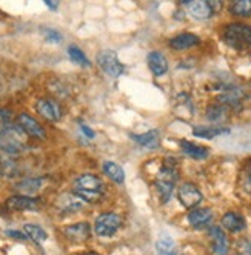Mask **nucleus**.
I'll return each mask as SVG.
<instances>
[{
	"label": "nucleus",
	"instance_id": "22",
	"mask_svg": "<svg viewBox=\"0 0 251 255\" xmlns=\"http://www.w3.org/2000/svg\"><path fill=\"white\" fill-rule=\"evenodd\" d=\"M131 138L145 148H157L159 146V132L157 131H150L147 134H140V135L133 134Z\"/></svg>",
	"mask_w": 251,
	"mask_h": 255
},
{
	"label": "nucleus",
	"instance_id": "11",
	"mask_svg": "<svg viewBox=\"0 0 251 255\" xmlns=\"http://www.w3.org/2000/svg\"><path fill=\"white\" fill-rule=\"evenodd\" d=\"M35 109H37V113L43 119H46L49 122H57L62 117V111H60L59 105L52 100H46V99L39 100L37 105H35Z\"/></svg>",
	"mask_w": 251,
	"mask_h": 255
},
{
	"label": "nucleus",
	"instance_id": "8",
	"mask_svg": "<svg viewBox=\"0 0 251 255\" xmlns=\"http://www.w3.org/2000/svg\"><path fill=\"white\" fill-rule=\"evenodd\" d=\"M17 125H19L29 137L40 138V140H43L46 137L45 129L40 126V123L28 114H20L19 117H17Z\"/></svg>",
	"mask_w": 251,
	"mask_h": 255
},
{
	"label": "nucleus",
	"instance_id": "3",
	"mask_svg": "<svg viewBox=\"0 0 251 255\" xmlns=\"http://www.w3.org/2000/svg\"><path fill=\"white\" fill-rule=\"evenodd\" d=\"M224 40L233 48L251 46V26L244 23H231L224 31Z\"/></svg>",
	"mask_w": 251,
	"mask_h": 255
},
{
	"label": "nucleus",
	"instance_id": "17",
	"mask_svg": "<svg viewBox=\"0 0 251 255\" xmlns=\"http://www.w3.org/2000/svg\"><path fill=\"white\" fill-rule=\"evenodd\" d=\"M213 220V212L211 209H193L188 214V222L193 228H204L207 225H210V222Z\"/></svg>",
	"mask_w": 251,
	"mask_h": 255
},
{
	"label": "nucleus",
	"instance_id": "16",
	"mask_svg": "<svg viewBox=\"0 0 251 255\" xmlns=\"http://www.w3.org/2000/svg\"><path fill=\"white\" fill-rule=\"evenodd\" d=\"M222 226L230 232H241L245 229V218L238 212H227L222 217Z\"/></svg>",
	"mask_w": 251,
	"mask_h": 255
},
{
	"label": "nucleus",
	"instance_id": "35",
	"mask_svg": "<svg viewBox=\"0 0 251 255\" xmlns=\"http://www.w3.org/2000/svg\"><path fill=\"white\" fill-rule=\"evenodd\" d=\"M80 129H82V132H83L88 138H93V137H94V132H93L91 129H89V128H88L86 125H82V126H80Z\"/></svg>",
	"mask_w": 251,
	"mask_h": 255
},
{
	"label": "nucleus",
	"instance_id": "23",
	"mask_svg": "<svg viewBox=\"0 0 251 255\" xmlns=\"http://www.w3.org/2000/svg\"><path fill=\"white\" fill-rule=\"evenodd\" d=\"M103 172L108 175L113 181H116V183H123L125 172L117 165V163H114V161H105L103 163Z\"/></svg>",
	"mask_w": 251,
	"mask_h": 255
},
{
	"label": "nucleus",
	"instance_id": "31",
	"mask_svg": "<svg viewBox=\"0 0 251 255\" xmlns=\"http://www.w3.org/2000/svg\"><path fill=\"white\" fill-rule=\"evenodd\" d=\"M205 2L210 6V9H211L213 14L221 12L224 9V5H225V0H205Z\"/></svg>",
	"mask_w": 251,
	"mask_h": 255
},
{
	"label": "nucleus",
	"instance_id": "2",
	"mask_svg": "<svg viewBox=\"0 0 251 255\" xmlns=\"http://www.w3.org/2000/svg\"><path fill=\"white\" fill-rule=\"evenodd\" d=\"M29 135L17 125H8L0 129V149L8 154H20L25 151Z\"/></svg>",
	"mask_w": 251,
	"mask_h": 255
},
{
	"label": "nucleus",
	"instance_id": "29",
	"mask_svg": "<svg viewBox=\"0 0 251 255\" xmlns=\"http://www.w3.org/2000/svg\"><path fill=\"white\" fill-rule=\"evenodd\" d=\"M236 255H251V242L250 240H239L236 245Z\"/></svg>",
	"mask_w": 251,
	"mask_h": 255
},
{
	"label": "nucleus",
	"instance_id": "1",
	"mask_svg": "<svg viewBox=\"0 0 251 255\" xmlns=\"http://www.w3.org/2000/svg\"><path fill=\"white\" fill-rule=\"evenodd\" d=\"M103 181L93 174H83L74 181V194L88 203H97L103 197Z\"/></svg>",
	"mask_w": 251,
	"mask_h": 255
},
{
	"label": "nucleus",
	"instance_id": "32",
	"mask_svg": "<svg viewBox=\"0 0 251 255\" xmlns=\"http://www.w3.org/2000/svg\"><path fill=\"white\" fill-rule=\"evenodd\" d=\"M11 113L9 111H0V129H3L5 126L9 125Z\"/></svg>",
	"mask_w": 251,
	"mask_h": 255
},
{
	"label": "nucleus",
	"instance_id": "9",
	"mask_svg": "<svg viewBox=\"0 0 251 255\" xmlns=\"http://www.w3.org/2000/svg\"><path fill=\"white\" fill-rule=\"evenodd\" d=\"M210 239L213 243V255H227L228 254V239L221 226H211Z\"/></svg>",
	"mask_w": 251,
	"mask_h": 255
},
{
	"label": "nucleus",
	"instance_id": "34",
	"mask_svg": "<svg viewBox=\"0 0 251 255\" xmlns=\"http://www.w3.org/2000/svg\"><path fill=\"white\" fill-rule=\"evenodd\" d=\"M45 2V5L51 9V11H56L57 8H59V2L60 0H43Z\"/></svg>",
	"mask_w": 251,
	"mask_h": 255
},
{
	"label": "nucleus",
	"instance_id": "19",
	"mask_svg": "<svg viewBox=\"0 0 251 255\" xmlns=\"http://www.w3.org/2000/svg\"><path fill=\"white\" fill-rule=\"evenodd\" d=\"M179 144H181L182 151H184L187 155H190V157H193V158H196V160H204V158H207V157L210 155V151H208L207 148L199 146V144H196V143L182 140Z\"/></svg>",
	"mask_w": 251,
	"mask_h": 255
},
{
	"label": "nucleus",
	"instance_id": "28",
	"mask_svg": "<svg viewBox=\"0 0 251 255\" xmlns=\"http://www.w3.org/2000/svg\"><path fill=\"white\" fill-rule=\"evenodd\" d=\"M68 56H69V59L73 60L76 65H79V66H83V68H88L89 65V60L86 59V56L83 54V51L82 49H79L77 46H74V45H71L69 48H68Z\"/></svg>",
	"mask_w": 251,
	"mask_h": 255
},
{
	"label": "nucleus",
	"instance_id": "27",
	"mask_svg": "<svg viewBox=\"0 0 251 255\" xmlns=\"http://www.w3.org/2000/svg\"><path fill=\"white\" fill-rule=\"evenodd\" d=\"M230 9L235 15H251V0H233Z\"/></svg>",
	"mask_w": 251,
	"mask_h": 255
},
{
	"label": "nucleus",
	"instance_id": "10",
	"mask_svg": "<svg viewBox=\"0 0 251 255\" xmlns=\"http://www.w3.org/2000/svg\"><path fill=\"white\" fill-rule=\"evenodd\" d=\"M6 208L9 211H34L39 208V198L28 195H14L6 200Z\"/></svg>",
	"mask_w": 251,
	"mask_h": 255
},
{
	"label": "nucleus",
	"instance_id": "6",
	"mask_svg": "<svg viewBox=\"0 0 251 255\" xmlns=\"http://www.w3.org/2000/svg\"><path fill=\"white\" fill-rule=\"evenodd\" d=\"M97 63L102 68V71L111 77H119L123 72V63L119 60L117 54L111 49L100 51L97 56Z\"/></svg>",
	"mask_w": 251,
	"mask_h": 255
},
{
	"label": "nucleus",
	"instance_id": "36",
	"mask_svg": "<svg viewBox=\"0 0 251 255\" xmlns=\"http://www.w3.org/2000/svg\"><path fill=\"white\" fill-rule=\"evenodd\" d=\"M2 168H3V161H2V158H0V171H2Z\"/></svg>",
	"mask_w": 251,
	"mask_h": 255
},
{
	"label": "nucleus",
	"instance_id": "24",
	"mask_svg": "<svg viewBox=\"0 0 251 255\" xmlns=\"http://www.w3.org/2000/svg\"><path fill=\"white\" fill-rule=\"evenodd\" d=\"M43 183H45L43 178H26L17 185V189L25 192V194H34L42 188Z\"/></svg>",
	"mask_w": 251,
	"mask_h": 255
},
{
	"label": "nucleus",
	"instance_id": "21",
	"mask_svg": "<svg viewBox=\"0 0 251 255\" xmlns=\"http://www.w3.org/2000/svg\"><path fill=\"white\" fill-rule=\"evenodd\" d=\"M227 114H228V108L225 105H222L221 102L213 103L207 109V117L210 122H216V123L224 122L227 119Z\"/></svg>",
	"mask_w": 251,
	"mask_h": 255
},
{
	"label": "nucleus",
	"instance_id": "18",
	"mask_svg": "<svg viewBox=\"0 0 251 255\" xmlns=\"http://www.w3.org/2000/svg\"><path fill=\"white\" fill-rule=\"evenodd\" d=\"M59 209L62 212H74L83 206V200L76 194H65L59 198Z\"/></svg>",
	"mask_w": 251,
	"mask_h": 255
},
{
	"label": "nucleus",
	"instance_id": "4",
	"mask_svg": "<svg viewBox=\"0 0 251 255\" xmlns=\"http://www.w3.org/2000/svg\"><path fill=\"white\" fill-rule=\"evenodd\" d=\"M176 180H177V171L173 166H164L162 171L159 172L157 180H156V191H157L159 200L162 203H167L170 200Z\"/></svg>",
	"mask_w": 251,
	"mask_h": 255
},
{
	"label": "nucleus",
	"instance_id": "20",
	"mask_svg": "<svg viewBox=\"0 0 251 255\" xmlns=\"http://www.w3.org/2000/svg\"><path fill=\"white\" fill-rule=\"evenodd\" d=\"M193 134L199 138H214L222 134H228V129L221 126H197L193 129Z\"/></svg>",
	"mask_w": 251,
	"mask_h": 255
},
{
	"label": "nucleus",
	"instance_id": "15",
	"mask_svg": "<svg viewBox=\"0 0 251 255\" xmlns=\"http://www.w3.org/2000/svg\"><path fill=\"white\" fill-rule=\"evenodd\" d=\"M147 60H148V66H150L151 72H153L154 76H157V77L164 76L165 72L168 71V62H167L164 54H160L157 51H153V52L148 54Z\"/></svg>",
	"mask_w": 251,
	"mask_h": 255
},
{
	"label": "nucleus",
	"instance_id": "38",
	"mask_svg": "<svg viewBox=\"0 0 251 255\" xmlns=\"http://www.w3.org/2000/svg\"><path fill=\"white\" fill-rule=\"evenodd\" d=\"M85 255H99V254H94V252H91V254H85Z\"/></svg>",
	"mask_w": 251,
	"mask_h": 255
},
{
	"label": "nucleus",
	"instance_id": "14",
	"mask_svg": "<svg viewBox=\"0 0 251 255\" xmlns=\"http://www.w3.org/2000/svg\"><path fill=\"white\" fill-rule=\"evenodd\" d=\"M187 5V11L190 15H193L197 20H207L213 15L210 6L207 5L205 0H191V2L185 3Z\"/></svg>",
	"mask_w": 251,
	"mask_h": 255
},
{
	"label": "nucleus",
	"instance_id": "33",
	"mask_svg": "<svg viewBox=\"0 0 251 255\" xmlns=\"http://www.w3.org/2000/svg\"><path fill=\"white\" fill-rule=\"evenodd\" d=\"M6 235L14 237L15 240H28V235L22 234V232H17V231H6Z\"/></svg>",
	"mask_w": 251,
	"mask_h": 255
},
{
	"label": "nucleus",
	"instance_id": "30",
	"mask_svg": "<svg viewBox=\"0 0 251 255\" xmlns=\"http://www.w3.org/2000/svg\"><path fill=\"white\" fill-rule=\"evenodd\" d=\"M43 35H45L46 42H49V43H60V42H62V35H60V32H57V31H54V29L46 28V29L43 31Z\"/></svg>",
	"mask_w": 251,
	"mask_h": 255
},
{
	"label": "nucleus",
	"instance_id": "26",
	"mask_svg": "<svg viewBox=\"0 0 251 255\" xmlns=\"http://www.w3.org/2000/svg\"><path fill=\"white\" fill-rule=\"evenodd\" d=\"M156 249L159 255H179L174 249V242L170 237H162L156 243Z\"/></svg>",
	"mask_w": 251,
	"mask_h": 255
},
{
	"label": "nucleus",
	"instance_id": "13",
	"mask_svg": "<svg viewBox=\"0 0 251 255\" xmlns=\"http://www.w3.org/2000/svg\"><path fill=\"white\" fill-rule=\"evenodd\" d=\"M201 43V39L197 37L196 34H191V32H184V34H179L176 37H173L170 40V46L173 49H177V51H184V49H190L193 46H197Z\"/></svg>",
	"mask_w": 251,
	"mask_h": 255
},
{
	"label": "nucleus",
	"instance_id": "37",
	"mask_svg": "<svg viewBox=\"0 0 251 255\" xmlns=\"http://www.w3.org/2000/svg\"><path fill=\"white\" fill-rule=\"evenodd\" d=\"M182 3H188V2H191V0H181Z\"/></svg>",
	"mask_w": 251,
	"mask_h": 255
},
{
	"label": "nucleus",
	"instance_id": "5",
	"mask_svg": "<svg viewBox=\"0 0 251 255\" xmlns=\"http://www.w3.org/2000/svg\"><path fill=\"white\" fill-rule=\"evenodd\" d=\"M120 226H122L120 215H117L114 212H103L96 218L94 231L99 237L108 239V237H113L120 229Z\"/></svg>",
	"mask_w": 251,
	"mask_h": 255
},
{
	"label": "nucleus",
	"instance_id": "12",
	"mask_svg": "<svg viewBox=\"0 0 251 255\" xmlns=\"http://www.w3.org/2000/svg\"><path fill=\"white\" fill-rule=\"evenodd\" d=\"M63 232L68 237V240L74 242V243H82L91 237V226L88 223H77V225L66 226Z\"/></svg>",
	"mask_w": 251,
	"mask_h": 255
},
{
	"label": "nucleus",
	"instance_id": "7",
	"mask_svg": "<svg viewBox=\"0 0 251 255\" xmlns=\"http://www.w3.org/2000/svg\"><path fill=\"white\" fill-rule=\"evenodd\" d=\"M179 202H181L187 209H194L202 202V192L193 183H184L179 188Z\"/></svg>",
	"mask_w": 251,
	"mask_h": 255
},
{
	"label": "nucleus",
	"instance_id": "25",
	"mask_svg": "<svg viewBox=\"0 0 251 255\" xmlns=\"http://www.w3.org/2000/svg\"><path fill=\"white\" fill-rule=\"evenodd\" d=\"M23 231L28 235V239L35 243H43L48 239V234L37 225H25Z\"/></svg>",
	"mask_w": 251,
	"mask_h": 255
}]
</instances>
